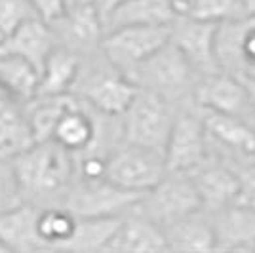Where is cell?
I'll list each match as a JSON object with an SVG mask.
<instances>
[{
	"mask_svg": "<svg viewBox=\"0 0 255 253\" xmlns=\"http://www.w3.org/2000/svg\"><path fill=\"white\" fill-rule=\"evenodd\" d=\"M23 200L40 208L52 206V200H61L76 177L75 154L57 141H38L29 150L11 160Z\"/></svg>",
	"mask_w": 255,
	"mask_h": 253,
	"instance_id": "6da1fadb",
	"label": "cell"
},
{
	"mask_svg": "<svg viewBox=\"0 0 255 253\" xmlns=\"http://www.w3.org/2000/svg\"><path fill=\"white\" fill-rule=\"evenodd\" d=\"M129 78L139 86L162 95L170 103L183 99H192L194 86L198 82V73L192 69L189 59L183 55L175 44L168 42L145 63H141L129 74Z\"/></svg>",
	"mask_w": 255,
	"mask_h": 253,
	"instance_id": "7a4b0ae2",
	"label": "cell"
},
{
	"mask_svg": "<svg viewBox=\"0 0 255 253\" xmlns=\"http://www.w3.org/2000/svg\"><path fill=\"white\" fill-rule=\"evenodd\" d=\"M122 118V141L164 152L177 115L173 103L150 90L139 88Z\"/></svg>",
	"mask_w": 255,
	"mask_h": 253,
	"instance_id": "3957f363",
	"label": "cell"
},
{
	"mask_svg": "<svg viewBox=\"0 0 255 253\" xmlns=\"http://www.w3.org/2000/svg\"><path fill=\"white\" fill-rule=\"evenodd\" d=\"M164 152L120 141L107 156V179L120 189L145 194L168 175Z\"/></svg>",
	"mask_w": 255,
	"mask_h": 253,
	"instance_id": "277c9868",
	"label": "cell"
},
{
	"mask_svg": "<svg viewBox=\"0 0 255 253\" xmlns=\"http://www.w3.org/2000/svg\"><path fill=\"white\" fill-rule=\"evenodd\" d=\"M133 210L162 229H168L202 210V200L191 173H168L156 187L141 196Z\"/></svg>",
	"mask_w": 255,
	"mask_h": 253,
	"instance_id": "5b68a950",
	"label": "cell"
},
{
	"mask_svg": "<svg viewBox=\"0 0 255 253\" xmlns=\"http://www.w3.org/2000/svg\"><path fill=\"white\" fill-rule=\"evenodd\" d=\"M139 86L122 71L107 61L80 69L73 92H78L90 107L109 116H122L137 95Z\"/></svg>",
	"mask_w": 255,
	"mask_h": 253,
	"instance_id": "8992f818",
	"label": "cell"
},
{
	"mask_svg": "<svg viewBox=\"0 0 255 253\" xmlns=\"http://www.w3.org/2000/svg\"><path fill=\"white\" fill-rule=\"evenodd\" d=\"M171 40V25H129L105 32L101 53L124 74L133 73Z\"/></svg>",
	"mask_w": 255,
	"mask_h": 253,
	"instance_id": "52a82bcc",
	"label": "cell"
},
{
	"mask_svg": "<svg viewBox=\"0 0 255 253\" xmlns=\"http://www.w3.org/2000/svg\"><path fill=\"white\" fill-rule=\"evenodd\" d=\"M141 196L143 194L120 189L109 179L75 177L61 206L69 208L76 217H115L133 210Z\"/></svg>",
	"mask_w": 255,
	"mask_h": 253,
	"instance_id": "ba28073f",
	"label": "cell"
},
{
	"mask_svg": "<svg viewBox=\"0 0 255 253\" xmlns=\"http://www.w3.org/2000/svg\"><path fill=\"white\" fill-rule=\"evenodd\" d=\"M210 135L200 111H183L175 118L166 143V164L170 173H192L210 160Z\"/></svg>",
	"mask_w": 255,
	"mask_h": 253,
	"instance_id": "9c48e42d",
	"label": "cell"
},
{
	"mask_svg": "<svg viewBox=\"0 0 255 253\" xmlns=\"http://www.w3.org/2000/svg\"><path fill=\"white\" fill-rule=\"evenodd\" d=\"M217 23L202 21L187 13H179L171 23V42L189 59L198 76L221 73L217 57Z\"/></svg>",
	"mask_w": 255,
	"mask_h": 253,
	"instance_id": "30bf717a",
	"label": "cell"
},
{
	"mask_svg": "<svg viewBox=\"0 0 255 253\" xmlns=\"http://www.w3.org/2000/svg\"><path fill=\"white\" fill-rule=\"evenodd\" d=\"M217 57L227 73L255 76V17L246 15L219 25Z\"/></svg>",
	"mask_w": 255,
	"mask_h": 253,
	"instance_id": "8fae6325",
	"label": "cell"
},
{
	"mask_svg": "<svg viewBox=\"0 0 255 253\" xmlns=\"http://www.w3.org/2000/svg\"><path fill=\"white\" fill-rule=\"evenodd\" d=\"M192 101L198 109L246 116V118L254 115V109L250 105V97L242 80L236 74H231L227 71L200 76L194 86Z\"/></svg>",
	"mask_w": 255,
	"mask_h": 253,
	"instance_id": "7c38bea8",
	"label": "cell"
},
{
	"mask_svg": "<svg viewBox=\"0 0 255 253\" xmlns=\"http://www.w3.org/2000/svg\"><path fill=\"white\" fill-rule=\"evenodd\" d=\"M191 177L200 194L202 210L208 213H215L240 200V173H236L229 166L208 160L192 171Z\"/></svg>",
	"mask_w": 255,
	"mask_h": 253,
	"instance_id": "4fadbf2b",
	"label": "cell"
},
{
	"mask_svg": "<svg viewBox=\"0 0 255 253\" xmlns=\"http://www.w3.org/2000/svg\"><path fill=\"white\" fill-rule=\"evenodd\" d=\"M52 27L57 34V40L59 38L65 40L59 44H65L76 52L80 50L90 52L94 48H101L105 36L103 19L99 17L92 2H80L69 6L67 13Z\"/></svg>",
	"mask_w": 255,
	"mask_h": 253,
	"instance_id": "5bb4252c",
	"label": "cell"
},
{
	"mask_svg": "<svg viewBox=\"0 0 255 253\" xmlns=\"http://www.w3.org/2000/svg\"><path fill=\"white\" fill-rule=\"evenodd\" d=\"M34 143L25 103L0 88V160H13Z\"/></svg>",
	"mask_w": 255,
	"mask_h": 253,
	"instance_id": "9a60e30c",
	"label": "cell"
},
{
	"mask_svg": "<svg viewBox=\"0 0 255 253\" xmlns=\"http://www.w3.org/2000/svg\"><path fill=\"white\" fill-rule=\"evenodd\" d=\"M200 115L212 143L225 147L240 158L255 160V126L250 118L208 109H200Z\"/></svg>",
	"mask_w": 255,
	"mask_h": 253,
	"instance_id": "2e32d148",
	"label": "cell"
},
{
	"mask_svg": "<svg viewBox=\"0 0 255 253\" xmlns=\"http://www.w3.org/2000/svg\"><path fill=\"white\" fill-rule=\"evenodd\" d=\"M215 250H255V208L236 202L212 213Z\"/></svg>",
	"mask_w": 255,
	"mask_h": 253,
	"instance_id": "e0dca14e",
	"label": "cell"
},
{
	"mask_svg": "<svg viewBox=\"0 0 255 253\" xmlns=\"http://www.w3.org/2000/svg\"><path fill=\"white\" fill-rule=\"evenodd\" d=\"M40 206L23 202L0 215V242L6 252H36L46 250L38 234Z\"/></svg>",
	"mask_w": 255,
	"mask_h": 253,
	"instance_id": "ac0fdd59",
	"label": "cell"
},
{
	"mask_svg": "<svg viewBox=\"0 0 255 253\" xmlns=\"http://www.w3.org/2000/svg\"><path fill=\"white\" fill-rule=\"evenodd\" d=\"M168 250L166 232L135 210L128 211L115 232L107 252H164Z\"/></svg>",
	"mask_w": 255,
	"mask_h": 253,
	"instance_id": "d6986e66",
	"label": "cell"
},
{
	"mask_svg": "<svg viewBox=\"0 0 255 253\" xmlns=\"http://www.w3.org/2000/svg\"><path fill=\"white\" fill-rule=\"evenodd\" d=\"M57 44L59 40H57V34L52 25L36 17V19H31L25 25H21L15 32H11L8 38H4L0 42V46L6 52L21 55L23 59L34 65L40 73L50 52Z\"/></svg>",
	"mask_w": 255,
	"mask_h": 253,
	"instance_id": "ffe728a7",
	"label": "cell"
},
{
	"mask_svg": "<svg viewBox=\"0 0 255 253\" xmlns=\"http://www.w3.org/2000/svg\"><path fill=\"white\" fill-rule=\"evenodd\" d=\"M80 69H82L80 52H76L65 44H57L50 52L40 71L38 95L73 94Z\"/></svg>",
	"mask_w": 255,
	"mask_h": 253,
	"instance_id": "44dd1931",
	"label": "cell"
},
{
	"mask_svg": "<svg viewBox=\"0 0 255 253\" xmlns=\"http://www.w3.org/2000/svg\"><path fill=\"white\" fill-rule=\"evenodd\" d=\"M168 250L173 252H210L215 250L212 213L200 210L164 229Z\"/></svg>",
	"mask_w": 255,
	"mask_h": 253,
	"instance_id": "7402d4cb",
	"label": "cell"
},
{
	"mask_svg": "<svg viewBox=\"0 0 255 253\" xmlns=\"http://www.w3.org/2000/svg\"><path fill=\"white\" fill-rule=\"evenodd\" d=\"M177 15L175 0H126L109 17L105 32L129 25H171Z\"/></svg>",
	"mask_w": 255,
	"mask_h": 253,
	"instance_id": "603a6c76",
	"label": "cell"
},
{
	"mask_svg": "<svg viewBox=\"0 0 255 253\" xmlns=\"http://www.w3.org/2000/svg\"><path fill=\"white\" fill-rule=\"evenodd\" d=\"M40 73L21 55L2 50L0 46V88L27 103L38 95Z\"/></svg>",
	"mask_w": 255,
	"mask_h": 253,
	"instance_id": "cb8c5ba5",
	"label": "cell"
},
{
	"mask_svg": "<svg viewBox=\"0 0 255 253\" xmlns=\"http://www.w3.org/2000/svg\"><path fill=\"white\" fill-rule=\"evenodd\" d=\"M124 215L115 217H78L73 238L63 250L67 252H107V246L118 231Z\"/></svg>",
	"mask_w": 255,
	"mask_h": 253,
	"instance_id": "d4e9b609",
	"label": "cell"
},
{
	"mask_svg": "<svg viewBox=\"0 0 255 253\" xmlns=\"http://www.w3.org/2000/svg\"><path fill=\"white\" fill-rule=\"evenodd\" d=\"M78 225V217L65 206L40 208L38 215V234L46 250H63L73 238Z\"/></svg>",
	"mask_w": 255,
	"mask_h": 253,
	"instance_id": "484cf974",
	"label": "cell"
},
{
	"mask_svg": "<svg viewBox=\"0 0 255 253\" xmlns=\"http://www.w3.org/2000/svg\"><path fill=\"white\" fill-rule=\"evenodd\" d=\"M187 15L210 23H227L242 19L248 13V0H192Z\"/></svg>",
	"mask_w": 255,
	"mask_h": 253,
	"instance_id": "4316f807",
	"label": "cell"
},
{
	"mask_svg": "<svg viewBox=\"0 0 255 253\" xmlns=\"http://www.w3.org/2000/svg\"><path fill=\"white\" fill-rule=\"evenodd\" d=\"M38 13L31 0H0V40L8 38L21 25L36 19Z\"/></svg>",
	"mask_w": 255,
	"mask_h": 253,
	"instance_id": "83f0119b",
	"label": "cell"
},
{
	"mask_svg": "<svg viewBox=\"0 0 255 253\" xmlns=\"http://www.w3.org/2000/svg\"><path fill=\"white\" fill-rule=\"evenodd\" d=\"M23 194L11 160H0V215L23 204Z\"/></svg>",
	"mask_w": 255,
	"mask_h": 253,
	"instance_id": "f1b7e54d",
	"label": "cell"
},
{
	"mask_svg": "<svg viewBox=\"0 0 255 253\" xmlns=\"http://www.w3.org/2000/svg\"><path fill=\"white\" fill-rule=\"evenodd\" d=\"M31 4L38 17L50 25H55L69 10V0H31Z\"/></svg>",
	"mask_w": 255,
	"mask_h": 253,
	"instance_id": "f546056e",
	"label": "cell"
},
{
	"mask_svg": "<svg viewBox=\"0 0 255 253\" xmlns=\"http://www.w3.org/2000/svg\"><path fill=\"white\" fill-rule=\"evenodd\" d=\"M240 200L242 204H250L255 208V162L240 171Z\"/></svg>",
	"mask_w": 255,
	"mask_h": 253,
	"instance_id": "4dcf8cb0",
	"label": "cell"
},
{
	"mask_svg": "<svg viewBox=\"0 0 255 253\" xmlns=\"http://www.w3.org/2000/svg\"><path fill=\"white\" fill-rule=\"evenodd\" d=\"M90 2L94 4V8L97 10L99 17L103 19V25H105V23L109 21V17L124 4L126 0H90Z\"/></svg>",
	"mask_w": 255,
	"mask_h": 253,
	"instance_id": "1f68e13d",
	"label": "cell"
},
{
	"mask_svg": "<svg viewBox=\"0 0 255 253\" xmlns=\"http://www.w3.org/2000/svg\"><path fill=\"white\" fill-rule=\"evenodd\" d=\"M244 84L246 92H248V97H250V105L254 109V115H255V76H238Z\"/></svg>",
	"mask_w": 255,
	"mask_h": 253,
	"instance_id": "d6a6232c",
	"label": "cell"
},
{
	"mask_svg": "<svg viewBox=\"0 0 255 253\" xmlns=\"http://www.w3.org/2000/svg\"><path fill=\"white\" fill-rule=\"evenodd\" d=\"M191 2H192V0H175V4H177V10H179V13H185Z\"/></svg>",
	"mask_w": 255,
	"mask_h": 253,
	"instance_id": "836d02e7",
	"label": "cell"
},
{
	"mask_svg": "<svg viewBox=\"0 0 255 253\" xmlns=\"http://www.w3.org/2000/svg\"><path fill=\"white\" fill-rule=\"evenodd\" d=\"M248 13L255 17V0H248Z\"/></svg>",
	"mask_w": 255,
	"mask_h": 253,
	"instance_id": "e575fe53",
	"label": "cell"
},
{
	"mask_svg": "<svg viewBox=\"0 0 255 253\" xmlns=\"http://www.w3.org/2000/svg\"><path fill=\"white\" fill-rule=\"evenodd\" d=\"M80 2H90V0H69V6H73V4H80Z\"/></svg>",
	"mask_w": 255,
	"mask_h": 253,
	"instance_id": "d590c367",
	"label": "cell"
},
{
	"mask_svg": "<svg viewBox=\"0 0 255 253\" xmlns=\"http://www.w3.org/2000/svg\"><path fill=\"white\" fill-rule=\"evenodd\" d=\"M0 42H2V40H0Z\"/></svg>",
	"mask_w": 255,
	"mask_h": 253,
	"instance_id": "8d00e7d4",
	"label": "cell"
},
{
	"mask_svg": "<svg viewBox=\"0 0 255 253\" xmlns=\"http://www.w3.org/2000/svg\"><path fill=\"white\" fill-rule=\"evenodd\" d=\"M254 252H255V250H254Z\"/></svg>",
	"mask_w": 255,
	"mask_h": 253,
	"instance_id": "74e56055",
	"label": "cell"
}]
</instances>
